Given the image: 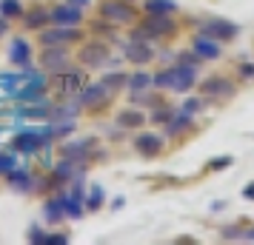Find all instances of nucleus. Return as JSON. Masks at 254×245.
Here are the masks:
<instances>
[{"label":"nucleus","instance_id":"6","mask_svg":"<svg viewBox=\"0 0 254 245\" xmlns=\"http://www.w3.org/2000/svg\"><path fill=\"white\" fill-rule=\"evenodd\" d=\"M80 63L89 66V69H100V66L109 63V49L103 43H86L80 49Z\"/></svg>","mask_w":254,"mask_h":245},{"label":"nucleus","instance_id":"3","mask_svg":"<svg viewBox=\"0 0 254 245\" xmlns=\"http://www.w3.org/2000/svg\"><path fill=\"white\" fill-rule=\"evenodd\" d=\"M200 92H203V97H208V100H226V97L234 94V86H231L229 77L214 74V77H208V80L200 83Z\"/></svg>","mask_w":254,"mask_h":245},{"label":"nucleus","instance_id":"5","mask_svg":"<svg viewBox=\"0 0 254 245\" xmlns=\"http://www.w3.org/2000/svg\"><path fill=\"white\" fill-rule=\"evenodd\" d=\"M69 66V51L63 46H43V69L49 74H60Z\"/></svg>","mask_w":254,"mask_h":245},{"label":"nucleus","instance_id":"30","mask_svg":"<svg viewBox=\"0 0 254 245\" xmlns=\"http://www.w3.org/2000/svg\"><path fill=\"white\" fill-rule=\"evenodd\" d=\"M200 111V100H189V103H183V114H197Z\"/></svg>","mask_w":254,"mask_h":245},{"label":"nucleus","instance_id":"19","mask_svg":"<svg viewBox=\"0 0 254 245\" xmlns=\"http://www.w3.org/2000/svg\"><path fill=\"white\" fill-rule=\"evenodd\" d=\"M177 9L174 0H146V12L149 14H172Z\"/></svg>","mask_w":254,"mask_h":245},{"label":"nucleus","instance_id":"22","mask_svg":"<svg viewBox=\"0 0 254 245\" xmlns=\"http://www.w3.org/2000/svg\"><path fill=\"white\" fill-rule=\"evenodd\" d=\"M9 183H12L14 188H23V191H26L32 180H29V174H26V171H14V168H12V171H9Z\"/></svg>","mask_w":254,"mask_h":245},{"label":"nucleus","instance_id":"2","mask_svg":"<svg viewBox=\"0 0 254 245\" xmlns=\"http://www.w3.org/2000/svg\"><path fill=\"white\" fill-rule=\"evenodd\" d=\"M100 14H103L106 20H112V23H131L137 17V9H131L123 0H106L103 6H100Z\"/></svg>","mask_w":254,"mask_h":245},{"label":"nucleus","instance_id":"37","mask_svg":"<svg viewBox=\"0 0 254 245\" xmlns=\"http://www.w3.org/2000/svg\"><path fill=\"white\" fill-rule=\"evenodd\" d=\"M3 32H6V20H3V17H0V35H3Z\"/></svg>","mask_w":254,"mask_h":245},{"label":"nucleus","instance_id":"21","mask_svg":"<svg viewBox=\"0 0 254 245\" xmlns=\"http://www.w3.org/2000/svg\"><path fill=\"white\" fill-rule=\"evenodd\" d=\"M183 129H189V114L169 117V123H166V131H169V134H180Z\"/></svg>","mask_w":254,"mask_h":245},{"label":"nucleus","instance_id":"28","mask_svg":"<svg viewBox=\"0 0 254 245\" xmlns=\"http://www.w3.org/2000/svg\"><path fill=\"white\" fill-rule=\"evenodd\" d=\"M14 168V157L12 154H0V174H9Z\"/></svg>","mask_w":254,"mask_h":245},{"label":"nucleus","instance_id":"8","mask_svg":"<svg viewBox=\"0 0 254 245\" xmlns=\"http://www.w3.org/2000/svg\"><path fill=\"white\" fill-rule=\"evenodd\" d=\"M77 37H80V32H74L71 26H60L55 32H40V43L43 46H66V43L77 40Z\"/></svg>","mask_w":254,"mask_h":245},{"label":"nucleus","instance_id":"32","mask_svg":"<svg viewBox=\"0 0 254 245\" xmlns=\"http://www.w3.org/2000/svg\"><path fill=\"white\" fill-rule=\"evenodd\" d=\"M223 165H231V157H220V160H211V163H208V168H214V171H217V168H223Z\"/></svg>","mask_w":254,"mask_h":245},{"label":"nucleus","instance_id":"16","mask_svg":"<svg viewBox=\"0 0 254 245\" xmlns=\"http://www.w3.org/2000/svg\"><path fill=\"white\" fill-rule=\"evenodd\" d=\"M43 134H46V131H43ZM43 134H37V131H29V134H23V137H17V140H14V148H17V151H37V148H40V143H43Z\"/></svg>","mask_w":254,"mask_h":245},{"label":"nucleus","instance_id":"17","mask_svg":"<svg viewBox=\"0 0 254 245\" xmlns=\"http://www.w3.org/2000/svg\"><path fill=\"white\" fill-rule=\"evenodd\" d=\"M83 83H86V74H83V71H66L63 80H60V92L71 94V92H77Z\"/></svg>","mask_w":254,"mask_h":245},{"label":"nucleus","instance_id":"27","mask_svg":"<svg viewBox=\"0 0 254 245\" xmlns=\"http://www.w3.org/2000/svg\"><path fill=\"white\" fill-rule=\"evenodd\" d=\"M60 211H63V197H58V199H52V202H49V205H46V217H49V220H58Z\"/></svg>","mask_w":254,"mask_h":245},{"label":"nucleus","instance_id":"20","mask_svg":"<svg viewBox=\"0 0 254 245\" xmlns=\"http://www.w3.org/2000/svg\"><path fill=\"white\" fill-rule=\"evenodd\" d=\"M43 77H35V80L29 83V86H26L23 92H20V97H23V100H37V94L43 92Z\"/></svg>","mask_w":254,"mask_h":245},{"label":"nucleus","instance_id":"25","mask_svg":"<svg viewBox=\"0 0 254 245\" xmlns=\"http://www.w3.org/2000/svg\"><path fill=\"white\" fill-rule=\"evenodd\" d=\"M128 86L137 92V89H146V86H151V74H131L128 77Z\"/></svg>","mask_w":254,"mask_h":245},{"label":"nucleus","instance_id":"15","mask_svg":"<svg viewBox=\"0 0 254 245\" xmlns=\"http://www.w3.org/2000/svg\"><path fill=\"white\" fill-rule=\"evenodd\" d=\"M49 20H52V17H49L46 9H32V12L23 17V23H26V29H29V32H40V29H46Z\"/></svg>","mask_w":254,"mask_h":245},{"label":"nucleus","instance_id":"1","mask_svg":"<svg viewBox=\"0 0 254 245\" xmlns=\"http://www.w3.org/2000/svg\"><path fill=\"white\" fill-rule=\"evenodd\" d=\"M194 71L197 69H189V66H174V69H166L160 71L157 77H151V83L157 86V89H172V92H186V89H191L194 86Z\"/></svg>","mask_w":254,"mask_h":245},{"label":"nucleus","instance_id":"4","mask_svg":"<svg viewBox=\"0 0 254 245\" xmlns=\"http://www.w3.org/2000/svg\"><path fill=\"white\" fill-rule=\"evenodd\" d=\"M112 97H115V92L100 80V83H94V86H89V89L80 94V103L86 105V108H100V105H106Z\"/></svg>","mask_w":254,"mask_h":245},{"label":"nucleus","instance_id":"7","mask_svg":"<svg viewBox=\"0 0 254 245\" xmlns=\"http://www.w3.org/2000/svg\"><path fill=\"white\" fill-rule=\"evenodd\" d=\"M143 29L149 32L151 37H169L174 35V23H172V17L169 14H149L146 20H143Z\"/></svg>","mask_w":254,"mask_h":245},{"label":"nucleus","instance_id":"12","mask_svg":"<svg viewBox=\"0 0 254 245\" xmlns=\"http://www.w3.org/2000/svg\"><path fill=\"white\" fill-rule=\"evenodd\" d=\"M194 54L200 60H214V57H220V46L211 40V37H197L194 40Z\"/></svg>","mask_w":254,"mask_h":245},{"label":"nucleus","instance_id":"36","mask_svg":"<svg viewBox=\"0 0 254 245\" xmlns=\"http://www.w3.org/2000/svg\"><path fill=\"white\" fill-rule=\"evenodd\" d=\"M71 6H89V0H69Z\"/></svg>","mask_w":254,"mask_h":245},{"label":"nucleus","instance_id":"9","mask_svg":"<svg viewBox=\"0 0 254 245\" xmlns=\"http://www.w3.org/2000/svg\"><path fill=\"white\" fill-rule=\"evenodd\" d=\"M49 17H52L58 26H77L80 17H83V12L77 9V6H55V9L49 12Z\"/></svg>","mask_w":254,"mask_h":245},{"label":"nucleus","instance_id":"13","mask_svg":"<svg viewBox=\"0 0 254 245\" xmlns=\"http://www.w3.org/2000/svg\"><path fill=\"white\" fill-rule=\"evenodd\" d=\"M9 57H12V63H17V66H26V63H29V57H32V46L26 43L23 37H17V40H12Z\"/></svg>","mask_w":254,"mask_h":245},{"label":"nucleus","instance_id":"35","mask_svg":"<svg viewBox=\"0 0 254 245\" xmlns=\"http://www.w3.org/2000/svg\"><path fill=\"white\" fill-rule=\"evenodd\" d=\"M243 197H246V199H254V183H249V186H246V191H243Z\"/></svg>","mask_w":254,"mask_h":245},{"label":"nucleus","instance_id":"10","mask_svg":"<svg viewBox=\"0 0 254 245\" xmlns=\"http://www.w3.org/2000/svg\"><path fill=\"white\" fill-rule=\"evenodd\" d=\"M203 35L206 37H220V40H231L237 35V26L234 23H226V20H208L203 26Z\"/></svg>","mask_w":254,"mask_h":245},{"label":"nucleus","instance_id":"29","mask_svg":"<svg viewBox=\"0 0 254 245\" xmlns=\"http://www.w3.org/2000/svg\"><path fill=\"white\" fill-rule=\"evenodd\" d=\"M100 205H103V191L94 188V194L89 197V208H100Z\"/></svg>","mask_w":254,"mask_h":245},{"label":"nucleus","instance_id":"18","mask_svg":"<svg viewBox=\"0 0 254 245\" xmlns=\"http://www.w3.org/2000/svg\"><path fill=\"white\" fill-rule=\"evenodd\" d=\"M117 123H120L123 129H140V126L146 123V114H143V111H134V108H128V111H120V114H117Z\"/></svg>","mask_w":254,"mask_h":245},{"label":"nucleus","instance_id":"31","mask_svg":"<svg viewBox=\"0 0 254 245\" xmlns=\"http://www.w3.org/2000/svg\"><path fill=\"white\" fill-rule=\"evenodd\" d=\"M240 74L246 77V80H252V77H254V63H243V66H240Z\"/></svg>","mask_w":254,"mask_h":245},{"label":"nucleus","instance_id":"34","mask_svg":"<svg viewBox=\"0 0 254 245\" xmlns=\"http://www.w3.org/2000/svg\"><path fill=\"white\" fill-rule=\"evenodd\" d=\"M46 243H58V245H66V237H63V234H55V237H46Z\"/></svg>","mask_w":254,"mask_h":245},{"label":"nucleus","instance_id":"14","mask_svg":"<svg viewBox=\"0 0 254 245\" xmlns=\"http://www.w3.org/2000/svg\"><path fill=\"white\" fill-rule=\"evenodd\" d=\"M126 57L134 60V63H149L154 54H151V49L146 46L143 40H131V43H128V49H126Z\"/></svg>","mask_w":254,"mask_h":245},{"label":"nucleus","instance_id":"26","mask_svg":"<svg viewBox=\"0 0 254 245\" xmlns=\"http://www.w3.org/2000/svg\"><path fill=\"white\" fill-rule=\"evenodd\" d=\"M63 211H66V217H80V202H77V197L74 199L63 197Z\"/></svg>","mask_w":254,"mask_h":245},{"label":"nucleus","instance_id":"11","mask_svg":"<svg viewBox=\"0 0 254 245\" xmlns=\"http://www.w3.org/2000/svg\"><path fill=\"white\" fill-rule=\"evenodd\" d=\"M134 146H137V151L143 154V157H154V154H160V148H163V137L160 134H140L137 140H134Z\"/></svg>","mask_w":254,"mask_h":245},{"label":"nucleus","instance_id":"23","mask_svg":"<svg viewBox=\"0 0 254 245\" xmlns=\"http://www.w3.org/2000/svg\"><path fill=\"white\" fill-rule=\"evenodd\" d=\"M103 83L112 89V92H117L120 86H126V83H128V74H120V71H117V74H109V77H103Z\"/></svg>","mask_w":254,"mask_h":245},{"label":"nucleus","instance_id":"24","mask_svg":"<svg viewBox=\"0 0 254 245\" xmlns=\"http://www.w3.org/2000/svg\"><path fill=\"white\" fill-rule=\"evenodd\" d=\"M0 14H6V17L20 14V0H3V3H0Z\"/></svg>","mask_w":254,"mask_h":245},{"label":"nucleus","instance_id":"33","mask_svg":"<svg viewBox=\"0 0 254 245\" xmlns=\"http://www.w3.org/2000/svg\"><path fill=\"white\" fill-rule=\"evenodd\" d=\"M169 108H157V111H154V120H163V123H169Z\"/></svg>","mask_w":254,"mask_h":245}]
</instances>
